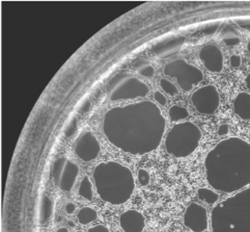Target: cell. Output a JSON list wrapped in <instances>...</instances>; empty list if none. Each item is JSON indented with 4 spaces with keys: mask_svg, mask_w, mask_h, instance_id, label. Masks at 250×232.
I'll list each match as a JSON object with an SVG mask.
<instances>
[{
    "mask_svg": "<svg viewBox=\"0 0 250 232\" xmlns=\"http://www.w3.org/2000/svg\"><path fill=\"white\" fill-rule=\"evenodd\" d=\"M76 130H77V120H76V118H75L70 123V125L68 126V128H66L64 135H65L66 138H70L75 134V132H76Z\"/></svg>",
    "mask_w": 250,
    "mask_h": 232,
    "instance_id": "484cf974",
    "label": "cell"
},
{
    "mask_svg": "<svg viewBox=\"0 0 250 232\" xmlns=\"http://www.w3.org/2000/svg\"><path fill=\"white\" fill-rule=\"evenodd\" d=\"M218 24H209V25H207L205 28V34L207 35H213L215 34V31L218 29Z\"/></svg>",
    "mask_w": 250,
    "mask_h": 232,
    "instance_id": "f546056e",
    "label": "cell"
},
{
    "mask_svg": "<svg viewBox=\"0 0 250 232\" xmlns=\"http://www.w3.org/2000/svg\"><path fill=\"white\" fill-rule=\"evenodd\" d=\"M137 73L139 75L144 76L146 78H153L155 75V69L152 65L149 64H144L140 65L139 67L137 68Z\"/></svg>",
    "mask_w": 250,
    "mask_h": 232,
    "instance_id": "603a6c76",
    "label": "cell"
},
{
    "mask_svg": "<svg viewBox=\"0 0 250 232\" xmlns=\"http://www.w3.org/2000/svg\"><path fill=\"white\" fill-rule=\"evenodd\" d=\"M245 84H246V88L250 91V73L247 75V77L245 78Z\"/></svg>",
    "mask_w": 250,
    "mask_h": 232,
    "instance_id": "d6a6232c",
    "label": "cell"
},
{
    "mask_svg": "<svg viewBox=\"0 0 250 232\" xmlns=\"http://www.w3.org/2000/svg\"><path fill=\"white\" fill-rule=\"evenodd\" d=\"M184 225L192 232H205L209 227L206 207L197 202L190 203L184 213Z\"/></svg>",
    "mask_w": 250,
    "mask_h": 232,
    "instance_id": "8fae6325",
    "label": "cell"
},
{
    "mask_svg": "<svg viewBox=\"0 0 250 232\" xmlns=\"http://www.w3.org/2000/svg\"><path fill=\"white\" fill-rule=\"evenodd\" d=\"M163 73L177 80L179 87L184 92H190L204 80L203 71L189 64L186 60H176L164 66Z\"/></svg>",
    "mask_w": 250,
    "mask_h": 232,
    "instance_id": "52a82bcc",
    "label": "cell"
},
{
    "mask_svg": "<svg viewBox=\"0 0 250 232\" xmlns=\"http://www.w3.org/2000/svg\"><path fill=\"white\" fill-rule=\"evenodd\" d=\"M55 232H69V230H68V228L62 227V228H60V229H57Z\"/></svg>",
    "mask_w": 250,
    "mask_h": 232,
    "instance_id": "836d02e7",
    "label": "cell"
},
{
    "mask_svg": "<svg viewBox=\"0 0 250 232\" xmlns=\"http://www.w3.org/2000/svg\"><path fill=\"white\" fill-rule=\"evenodd\" d=\"M107 93L112 102L146 98L149 93L148 86L130 74L119 73L108 81Z\"/></svg>",
    "mask_w": 250,
    "mask_h": 232,
    "instance_id": "8992f818",
    "label": "cell"
},
{
    "mask_svg": "<svg viewBox=\"0 0 250 232\" xmlns=\"http://www.w3.org/2000/svg\"><path fill=\"white\" fill-rule=\"evenodd\" d=\"M247 50L250 52V41L247 43Z\"/></svg>",
    "mask_w": 250,
    "mask_h": 232,
    "instance_id": "d590c367",
    "label": "cell"
},
{
    "mask_svg": "<svg viewBox=\"0 0 250 232\" xmlns=\"http://www.w3.org/2000/svg\"><path fill=\"white\" fill-rule=\"evenodd\" d=\"M166 129L161 110L151 100H143L107 111L103 132L109 143L132 155H146L160 146Z\"/></svg>",
    "mask_w": 250,
    "mask_h": 232,
    "instance_id": "6da1fadb",
    "label": "cell"
},
{
    "mask_svg": "<svg viewBox=\"0 0 250 232\" xmlns=\"http://www.w3.org/2000/svg\"><path fill=\"white\" fill-rule=\"evenodd\" d=\"M160 87H161V89L164 91L166 94L171 96V97L177 96L178 93H179L178 87L174 85L173 82H171L170 80L166 79V78H162L160 80Z\"/></svg>",
    "mask_w": 250,
    "mask_h": 232,
    "instance_id": "7402d4cb",
    "label": "cell"
},
{
    "mask_svg": "<svg viewBox=\"0 0 250 232\" xmlns=\"http://www.w3.org/2000/svg\"><path fill=\"white\" fill-rule=\"evenodd\" d=\"M186 43V39L183 36H178L168 40L162 41V42L156 44L153 47V52L156 56L160 59H166L171 55L178 53L183 46Z\"/></svg>",
    "mask_w": 250,
    "mask_h": 232,
    "instance_id": "5bb4252c",
    "label": "cell"
},
{
    "mask_svg": "<svg viewBox=\"0 0 250 232\" xmlns=\"http://www.w3.org/2000/svg\"><path fill=\"white\" fill-rule=\"evenodd\" d=\"M222 40L227 46H236L241 42V38L237 34V31L230 27L224 29L222 34Z\"/></svg>",
    "mask_w": 250,
    "mask_h": 232,
    "instance_id": "44dd1931",
    "label": "cell"
},
{
    "mask_svg": "<svg viewBox=\"0 0 250 232\" xmlns=\"http://www.w3.org/2000/svg\"><path fill=\"white\" fill-rule=\"evenodd\" d=\"M87 232H110V230L107 226L103 225V224H98V225L88 228Z\"/></svg>",
    "mask_w": 250,
    "mask_h": 232,
    "instance_id": "83f0119b",
    "label": "cell"
},
{
    "mask_svg": "<svg viewBox=\"0 0 250 232\" xmlns=\"http://www.w3.org/2000/svg\"><path fill=\"white\" fill-rule=\"evenodd\" d=\"M68 225H69V227H71V228H74V227H75V223H74L73 221L69 220V221H68Z\"/></svg>",
    "mask_w": 250,
    "mask_h": 232,
    "instance_id": "e575fe53",
    "label": "cell"
},
{
    "mask_svg": "<svg viewBox=\"0 0 250 232\" xmlns=\"http://www.w3.org/2000/svg\"><path fill=\"white\" fill-rule=\"evenodd\" d=\"M137 179L141 186H146L151 181V176H149V173L146 169H139L137 172Z\"/></svg>",
    "mask_w": 250,
    "mask_h": 232,
    "instance_id": "cb8c5ba5",
    "label": "cell"
},
{
    "mask_svg": "<svg viewBox=\"0 0 250 232\" xmlns=\"http://www.w3.org/2000/svg\"><path fill=\"white\" fill-rule=\"evenodd\" d=\"M239 25L242 27L243 29L250 31V20H246V21H239Z\"/></svg>",
    "mask_w": 250,
    "mask_h": 232,
    "instance_id": "1f68e13d",
    "label": "cell"
},
{
    "mask_svg": "<svg viewBox=\"0 0 250 232\" xmlns=\"http://www.w3.org/2000/svg\"><path fill=\"white\" fill-rule=\"evenodd\" d=\"M234 112L240 119L250 120V94L247 92L239 93L234 101Z\"/></svg>",
    "mask_w": 250,
    "mask_h": 232,
    "instance_id": "9a60e30c",
    "label": "cell"
},
{
    "mask_svg": "<svg viewBox=\"0 0 250 232\" xmlns=\"http://www.w3.org/2000/svg\"><path fill=\"white\" fill-rule=\"evenodd\" d=\"M80 169L74 162L61 156L54 162L52 178L55 186L63 192H71L79 175Z\"/></svg>",
    "mask_w": 250,
    "mask_h": 232,
    "instance_id": "ba28073f",
    "label": "cell"
},
{
    "mask_svg": "<svg viewBox=\"0 0 250 232\" xmlns=\"http://www.w3.org/2000/svg\"><path fill=\"white\" fill-rule=\"evenodd\" d=\"M154 100L157 104H159L160 106H166L167 105V98L165 97L164 94H162L159 91H155L154 95H153Z\"/></svg>",
    "mask_w": 250,
    "mask_h": 232,
    "instance_id": "d4e9b609",
    "label": "cell"
},
{
    "mask_svg": "<svg viewBox=\"0 0 250 232\" xmlns=\"http://www.w3.org/2000/svg\"><path fill=\"white\" fill-rule=\"evenodd\" d=\"M229 64L231 66V68H239L241 64H242V59H241L240 55L232 54L229 59Z\"/></svg>",
    "mask_w": 250,
    "mask_h": 232,
    "instance_id": "4316f807",
    "label": "cell"
},
{
    "mask_svg": "<svg viewBox=\"0 0 250 232\" xmlns=\"http://www.w3.org/2000/svg\"><path fill=\"white\" fill-rule=\"evenodd\" d=\"M201 139V128L193 122L186 121L176 124L169 129L164 145L168 154L176 159H185L196 150Z\"/></svg>",
    "mask_w": 250,
    "mask_h": 232,
    "instance_id": "5b68a950",
    "label": "cell"
},
{
    "mask_svg": "<svg viewBox=\"0 0 250 232\" xmlns=\"http://www.w3.org/2000/svg\"><path fill=\"white\" fill-rule=\"evenodd\" d=\"M120 225L125 232H143L146 227V218L138 210L128 209L121 214Z\"/></svg>",
    "mask_w": 250,
    "mask_h": 232,
    "instance_id": "4fadbf2b",
    "label": "cell"
},
{
    "mask_svg": "<svg viewBox=\"0 0 250 232\" xmlns=\"http://www.w3.org/2000/svg\"><path fill=\"white\" fill-rule=\"evenodd\" d=\"M96 190L106 203L122 205L127 203L135 189V181L129 167L118 162H103L93 172Z\"/></svg>",
    "mask_w": 250,
    "mask_h": 232,
    "instance_id": "3957f363",
    "label": "cell"
},
{
    "mask_svg": "<svg viewBox=\"0 0 250 232\" xmlns=\"http://www.w3.org/2000/svg\"><path fill=\"white\" fill-rule=\"evenodd\" d=\"M64 210H65V212L68 213V214H72V213L75 212V210H76V205H75L72 202L66 203L65 206H64Z\"/></svg>",
    "mask_w": 250,
    "mask_h": 232,
    "instance_id": "4dcf8cb0",
    "label": "cell"
},
{
    "mask_svg": "<svg viewBox=\"0 0 250 232\" xmlns=\"http://www.w3.org/2000/svg\"><path fill=\"white\" fill-rule=\"evenodd\" d=\"M211 227L212 232H250V187L213 207Z\"/></svg>",
    "mask_w": 250,
    "mask_h": 232,
    "instance_id": "277c9868",
    "label": "cell"
},
{
    "mask_svg": "<svg viewBox=\"0 0 250 232\" xmlns=\"http://www.w3.org/2000/svg\"><path fill=\"white\" fill-rule=\"evenodd\" d=\"M76 232H83V231H81V230H78V231H76Z\"/></svg>",
    "mask_w": 250,
    "mask_h": 232,
    "instance_id": "8d00e7d4",
    "label": "cell"
},
{
    "mask_svg": "<svg viewBox=\"0 0 250 232\" xmlns=\"http://www.w3.org/2000/svg\"><path fill=\"white\" fill-rule=\"evenodd\" d=\"M168 117H169L170 121L173 123L184 121V120L188 119L189 112L184 106L172 105L168 111Z\"/></svg>",
    "mask_w": 250,
    "mask_h": 232,
    "instance_id": "ffe728a7",
    "label": "cell"
},
{
    "mask_svg": "<svg viewBox=\"0 0 250 232\" xmlns=\"http://www.w3.org/2000/svg\"><path fill=\"white\" fill-rule=\"evenodd\" d=\"M229 124H221V125L218 127V130H217V134L219 137H224L229 135Z\"/></svg>",
    "mask_w": 250,
    "mask_h": 232,
    "instance_id": "f1b7e54d",
    "label": "cell"
},
{
    "mask_svg": "<svg viewBox=\"0 0 250 232\" xmlns=\"http://www.w3.org/2000/svg\"><path fill=\"white\" fill-rule=\"evenodd\" d=\"M195 110L203 115H213L220 105V95L217 88L213 85L201 87L190 96Z\"/></svg>",
    "mask_w": 250,
    "mask_h": 232,
    "instance_id": "9c48e42d",
    "label": "cell"
},
{
    "mask_svg": "<svg viewBox=\"0 0 250 232\" xmlns=\"http://www.w3.org/2000/svg\"><path fill=\"white\" fill-rule=\"evenodd\" d=\"M54 211V201L51 198L44 195L42 198L41 209H40V223L43 225L52 218Z\"/></svg>",
    "mask_w": 250,
    "mask_h": 232,
    "instance_id": "2e32d148",
    "label": "cell"
},
{
    "mask_svg": "<svg viewBox=\"0 0 250 232\" xmlns=\"http://www.w3.org/2000/svg\"><path fill=\"white\" fill-rule=\"evenodd\" d=\"M197 197L201 201L207 204H215L219 200V194L215 192V189L208 188V187H201L197 189Z\"/></svg>",
    "mask_w": 250,
    "mask_h": 232,
    "instance_id": "d6986e66",
    "label": "cell"
},
{
    "mask_svg": "<svg viewBox=\"0 0 250 232\" xmlns=\"http://www.w3.org/2000/svg\"><path fill=\"white\" fill-rule=\"evenodd\" d=\"M79 196L86 201H91L94 199V190H93V184H91L90 178L85 175L80 181V186L78 188Z\"/></svg>",
    "mask_w": 250,
    "mask_h": 232,
    "instance_id": "ac0fdd59",
    "label": "cell"
},
{
    "mask_svg": "<svg viewBox=\"0 0 250 232\" xmlns=\"http://www.w3.org/2000/svg\"><path fill=\"white\" fill-rule=\"evenodd\" d=\"M98 219V212L95 209L90 206L82 207L77 213V220L81 225H88Z\"/></svg>",
    "mask_w": 250,
    "mask_h": 232,
    "instance_id": "e0dca14e",
    "label": "cell"
},
{
    "mask_svg": "<svg viewBox=\"0 0 250 232\" xmlns=\"http://www.w3.org/2000/svg\"><path fill=\"white\" fill-rule=\"evenodd\" d=\"M206 179L221 193H238L250 185V144L231 137L219 142L205 159Z\"/></svg>",
    "mask_w": 250,
    "mask_h": 232,
    "instance_id": "7a4b0ae2",
    "label": "cell"
},
{
    "mask_svg": "<svg viewBox=\"0 0 250 232\" xmlns=\"http://www.w3.org/2000/svg\"><path fill=\"white\" fill-rule=\"evenodd\" d=\"M205 68L212 73H220L223 70L224 57L221 49L213 44L205 45L198 53Z\"/></svg>",
    "mask_w": 250,
    "mask_h": 232,
    "instance_id": "7c38bea8",
    "label": "cell"
},
{
    "mask_svg": "<svg viewBox=\"0 0 250 232\" xmlns=\"http://www.w3.org/2000/svg\"><path fill=\"white\" fill-rule=\"evenodd\" d=\"M74 152L82 162H93L96 161L101 153V144L93 131H84L75 142Z\"/></svg>",
    "mask_w": 250,
    "mask_h": 232,
    "instance_id": "30bf717a",
    "label": "cell"
}]
</instances>
